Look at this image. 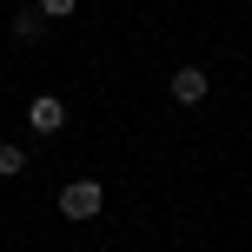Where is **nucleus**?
<instances>
[{
	"instance_id": "obj_6",
	"label": "nucleus",
	"mask_w": 252,
	"mask_h": 252,
	"mask_svg": "<svg viewBox=\"0 0 252 252\" xmlns=\"http://www.w3.org/2000/svg\"><path fill=\"white\" fill-rule=\"evenodd\" d=\"M33 7H40V13H47V20H66V13H73V7H80V0H33Z\"/></svg>"
},
{
	"instance_id": "obj_2",
	"label": "nucleus",
	"mask_w": 252,
	"mask_h": 252,
	"mask_svg": "<svg viewBox=\"0 0 252 252\" xmlns=\"http://www.w3.org/2000/svg\"><path fill=\"white\" fill-rule=\"evenodd\" d=\"M27 126H33L40 139H53L66 126V100H60V93H33V100H27Z\"/></svg>"
},
{
	"instance_id": "obj_3",
	"label": "nucleus",
	"mask_w": 252,
	"mask_h": 252,
	"mask_svg": "<svg viewBox=\"0 0 252 252\" xmlns=\"http://www.w3.org/2000/svg\"><path fill=\"white\" fill-rule=\"evenodd\" d=\"M166 93H173V106H206L213 80H206V66H179V73L166 80Z\"/></svg>"
},
{
	"instance_id": "obj_5",
	"label": "nucleus",
	"mask_w": 252,
	"mask_h": 252,
	"mask_svg": "<svg viewBox=\"0 0 252 252\" xmlns=\"http://www.w3.org/2000/svg\"><path fill=\"white\" fill-rule=\"evenodd\" d=\"M20 173H27V146L0 139V179H20Z\"/></svg>"
},
{
	"instance_id": "obj_4",
	"label": "nucleus",
	"mask_w": 252,
	"mask_h": 252,
	"mask_svg": "<svg viewBox=\"0 0 252 252\" xmlns=\"http://www.w3.org/2000/svg\"><path fill=\"white\" fill-rule=\"evenodd\" d=\"M40 33H47V13H40V7H20V13H13V40H27V47H33Z\"/></svg>"
},
{
	"instance_id": "obj_1",
	"label": "nucleus",
	"mask_w": 252,
	"mask_h": 252,
	"mask_svg": "<svg viewBox=\"0 0 252 252\" xmlns=\"http://www.w3.org/2000/svg\"><path fill=\"white\" fill-rule=\"evenodd\" d=\"M60 213L66 219H100L106 213V186L100 179H66L60 186Z\"/></svg>"
}]
</instances>
